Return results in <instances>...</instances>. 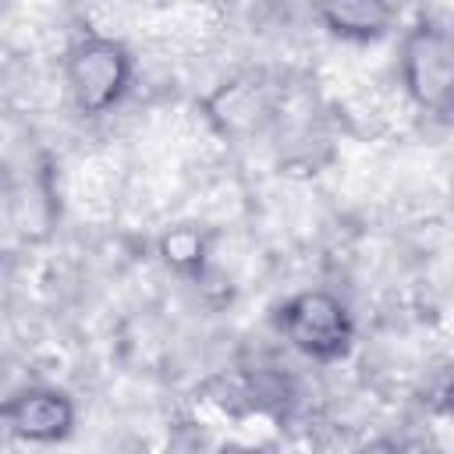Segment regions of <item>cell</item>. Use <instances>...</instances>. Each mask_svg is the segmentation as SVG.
<instances>
[{
	"label": "cell",
	"mask_w": 454,
	"mask_h": 454,
	"mask_svg": "<svg viewBox=\"0 0 454 454\" xmlns=\"http://www.w3.org/2000/svg\"><path fill=\"white\" fill-rule=\"evenodd\" d=\"M128 82V57L110 39H89L71 57V89L82 110H106Z\"/></svg>",
	"instance_id": "1"
},
{
	"label": "cell",
	"mask_w": 454,
	"mask_h": 454,
	"mask_svg": "<svg viewBox=\"0 0 454 454\" xmlns=\"http://www.w3.org/2000/svg\"><path fill=\"white\" fill-rule=\"evenodd\" d=\"M419 50L422 57H415L408 50V67L419 64V71H411V89L419 92L422 103L429 106H443V96L450 89V46L443 35H433V32H419Z\"/></svg>",
	"instance_id": "2"
},
{
	"label": "cell",
	"mask_w": 454,
	"mask_h": 454,
	"mask_svg": "<svg viewBox=\"0 0 454 454\" xmlns=\"http://www.w3.org/2000/svg\"><path fill=\"white\" fill-rule=\"evenodd\" d=\"M11 422L18 433L25 436H57L64 433L67 426V408L64 401H57L53 394H32V397H21L14 408H11Z\"/></svg>",
	"instance_id": "3"
},
{
	"label": "cell",
	"mask_w": 454,
	"mask_h": 454,
	"mask_svg": "<svg viewBox=\"0 0 454 454\" xmlns=\"http://www.w3.org/2000/svg\"><path fill=\"white\" fill-rule=\"evenodd\" d=\"M291 337H294V344H301V348H309V351H323V344H333V348H337V340L344 337V333H340V309L330 301L326 312L316 316V319L291 309ZM340 344H344V340H340Z\"/></svg>",
	"instance_id": "4"
}]
</instances>
